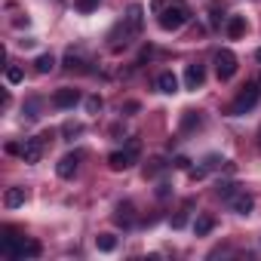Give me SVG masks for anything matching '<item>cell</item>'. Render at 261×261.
Segmentation results:
<instances>
[{
  "instance_id": "obj_29",
  "label": "cell",
  "mask_w": 261,
  "mask_h": 261,
  "mask_svg": "<svg viewBox=\"0 0 261 261\" xmlns=\"http://www.w3.org/2000/svg\"><path fill=\"white\" fill-rule=\"evenodd\" d=\"M255 59H258V62H261V49H255Z\"/></svg>"
},
{
  "instance_id": "obj_17",
  "label": "cell",
  "mask_w": 261,
  "mask_h": 261,
  "mask_svg": "<svg viewBox=\"0 0 261 261\" xmlns=\"http://www.w3.org/2000/svg\"><path fill=\"white\" fill-rule=\"evenodd\" d=\"M95 249L98 252H114L117 249V237L114 233H98L95 237Z\"/></svg>"
},
{
  "instance_id": "obj_7",
  "label": "cell",
  "mask_w": 261,
  "mask_h": 261,
  "mask_svg": "<svg viewBox=\"0 0 261 261\" xmlns=\"http://www.w3.org/2000/svg\"><path fill=\"white\" fill-rule=\"evenodd\" d=\"M80 160H83V154H80V151H71V154H65V157L59 160V166H56L59 178H74V172H77Z\"/></svg>"
},
{
  "instance_id": "obj_8",
  "label": "cell",
  "mask_w": 261,
  "mask_h": 261,
  "mask_svg": "<svg viewBox=\"0 0 261 261\" xmlns=\"http://www.w3.org/2000/svg\"><path fill=\"white\" fill-rule=\"evenodd\" d=\"M227 203H230V209H233L237 215H249V212L255 209V197H252L249 191H237Z\"/></svg>"
},
{
  "instance_id": "obj_19",
  "label": "cell",
  "mask_w": 261,
  "mask_h": 261,
  "mask_svg": "<svg viewBox=\"0 0 261 261\" xmlns=\"http://www.w3.org/2000/svg\"><path fill=\"white\" fill-rule=\"evenodd\" d=\"M203 120H200V114L197 111H185V117H181V129L188 133V129H194V126H200Z\"/></svg>"
},
{
  "instance_id": "obj_18",
  "label": "cell",
  "mask_w": 261,
  "mask_h": 261,
  "mask_svg": "<svg viewBox=\"0 0 261 261\" xmlns=\"http://www.w3.org/2000/svg\"><path fill=\"white\" fill-rule=\"evenodd\" d=\"M34 65H37V71H40V74H49V71L56 68V59H53V53H43V56H37V62H34Z\"/></svg>"
},
{
  "instance_id": "obj_13",
  "label": "cell",
  "mask_w": 261,
  "mask_h": 261,
  "mask_svg": "<svg viewBox=\"0 0 261 261\" xmlns=\"http://www.w3.org/2000/svg\"><path fill=\"white\" fill-rule=\"evenodd\" d=\"M157 89L166 92V95H175V92H178V77H175L172 71H163V74L157 77Z\"/></svg>"
},
{
  "instance_id": "obj_21",
  "label": "cell",
  "mask_w": 261,
  "mask_h": 261,
  "mask_svg": "<svg viewBox=\"0 0 261 261\" xmlns=\"http://www.w3.org/2000/svg\"><path fill=\"white\" fill-rule=\"evenodd\" d=\"M237 191H240V188H237V185H230V181H218V188H215V194H218L221 200H230Z\"/></svg>"
},
{
  "instance_id": "obj_24",
  "label": "cell",
  "mask_w": 261,
  "mask_h": 261,
  "mask_svg": "<svg viewBox=\"0 0 261 261\" xmlns=\"http://www.w3.org/2000/svg\"><path fill=\"white\" fill-rule=\"evenodd\" d=\"M65 68H68V71H83V62H80L77 56H65Z\"/></svg>"
},
{
  "instance_id": "obj_15",
  "label": "cell",
  "mask_w": 261,
  "mask_h": 261,
  "mask_svg": "<svg viewBox=\"0 0 261 261\" xmlns=\"http://www.w3.org/2000/svg\"><path fill=\"white\" fill-rule=\"evenodd\" d=\"M246 34V19L243 16H230V22H227V37L230 40H240Z\"/></svg>"
},
{
  "instance_id": "obj_10",
  "label": "cell",
  "mask_w": 261,
  "mask_h": 261,
  "mask_svg": "<svg viewBox=\"0 0 261 261\" xmlns=\"http://www.w3.org/2000/svg\"><path fill=\"white\" fill-rule=\"evenodd\" d=\"M77 101H80V92H77V89H71V86H65V89H59V92L53 95V105H56V108H62V111L74 108Z\"/></svg>"
},
{
  "instance_id": "obj_28",
  "label": "cell",
  "mask_w": 261,
  "mask_h": 261,
  "mask_svg": "<svg viewBox=\"0 0 261 261\" xmlns=\"http://www.w3.org/2000/svg\"><path fill=\"white\" fill-rule=\"evenodd\" d=\"M62 133H65V136H77V133H80V126H77V123H68Z\"/></svg>"
},
{
  "instance_id": "obj_6",
  "label": "cell",
  "mask_w": 261,
  "mask_h": 261,
  "mask_svg": "<svg viewBox=\"0 0 261 261\" xmlns=\"http://www.w3.org/2000/svg\"><path fill=\"white\" fill-rule=\"evenodd\" d=\"M46 139H49V136H40V139H28V142L22 145V160H25V163H37V160L43 157Z\"/></svg>"
},
{
  "instance_id": "obj_11",
  "label": "cell",
  "mask_w": 261,
  "mask_h": 261,
  "mask_svg": "<svg viewBox=\"0 0 261 261\" xmlns=\"http://www.w3.org/2000/svg\"><path fill=\"white\" fill-rule=\"evenodd\" d=\"M25 200H28V191L25 188H10L4 194V206L7 209H19V206H25Z\"/></svg>"
},
{
  "instance_id": "obj_20",
  "label": "cell",
  "mask_w": 261,
  "mask_h": 261,
  "mask_svg": "<svg viewBox=\"0 0 261 261\" xmlns=\"http://www.w3.org/2000/svg\"><path fill=\"white\" fill-rule=\"evenodd\" d=\"M22 80H25V71H22L19 65H10V68H7V83L16 86V83H22Z\"/></svg>"
},
{
  "instance_id": "obj_4",
  "label": "cell",
  "mask_w": 261,
  "mask_h": 261,
  "mask_svg": "<svg viewBox=\"0 0 261 261\" xmlns=\"http://www.w3.org/2000/svg\"><path fill=\"white\" fill-rule=\"evenodd\" d=\"M25 252H28V237H19V233L7 230V237L0 240V255L13 258V261H22V258H28Z\"/></svg>"
},
{
  "instance_id": "obj_23",
  "label": "cell",
  "mask_w": 261,
  "mask_h": 261,
  "mask_svg": "<svg viewBox=\"0 0 261 261\" xmlns=\"http://www.w3.org/2000/svg\"><path fill=\"white\" fill-rule=\"evenodd\" d=\"M188 209H191V203H185V209L172 218V227H185V224H188Z\"/></svg>"
},
{
  "instance_id": "obj_27",
  "label": "cell",
  "mask_w": 261,
  "mask_h": 261,
  "mask_svg": "<svg viewBox=\"0 0 261 261\" xmlns=\"http://www.w3.org/2000/svg\"><path fill=\"white\" fill-rule=\"evenodd\" d=\"M172 166H175V169H191V160H188V157H175Z\"/></svg>"
},
{
  "instance_id": "obj_16",
  "label": "cell",
  "mask_w": 261,
  "mask_h": 261,
  "mask_svg": "<svg viewBox=\"0 0 261 261\" xmlns=\"http://www.w3.org/2000/svg\"><path fill=\"white\" fill-rule=\"evenodd\" d=\"M212 227H215V218H212V215H197V221H194V233H197V237L212 233Z\"/></svg>"
},
{
  "instance_id": "obj_2",
  "label": "cell",
  "mask_w": 261,
  "mask_h": 261,
  "mask_svg": "<svg viewBox=\"0 0 261 261\" xmlns=\"http://www.w3.org/2000/svg\"><path fill=\"white\" fill-rule=\"evenodd\" d=\"M258 98H261V86H258V83H246V86L240 89V95L230 101L227 114H230V117H243L246 111H252V108L258 105Z\"/></svg>"
},
{
  "instance_id": "obj_22",
  "label": "cell",
  "mask_w": 261,
  "mask_h": 261,
  "mask_svg": "<svg viewBox=\"0 0 261 261\" xmlns=\"http://www.w3.org/2000/svg\"><path fill=\"white\" fill-rule=\"evenodd\" d=\"M163 169H166V163H163V160L157 157V160H151V163L145 166V178H154V175H160Z\"/></svg>"
},
{
  "instance_id": "obj_12",
  "label": "cell",
  "mask_w": 261,
  "mask_h": 261,
  "mask_svg": "<svg viewBox=\"0 0 261 261\" xmlns=\"http://www.w3.org/2000/svg\"><path fill=\"white\" fill-rule=\"evenodd\" d=\"M114 221H117V224H123V227H133V224H136V209H133V203H120V206H117Z\"/></svg>"
},
{
  "instance_id": "obj_25",
  "label": "cell",
  "mask_w": 261,
  "mask_h": 261,
  "mask_svg": "<svg viewBox=\"0 0 261 261\" xmlns=\"http://www.w3.org/2000/svg\"><path fill=\"white\" fill-rule=\"evenodd\" d=\"M86 111H89V114H98V111H101V98H98V95H89V98H86Z\"/></svg>"
},
{
  "instance_id": "obj_9",
  "label": "cell",
  "mask_w": 261,
  "mask_h": 261,
  "mask_svg": "<svg viewBox=\"0 0 261 261\" xmlns=\"http://www.w3.org/2000/svg\"><path fill=\"white\" fill-rule=\"evenodd\" d=\"M203 80H206V68H203L200 62H191V65L185 68V86H188V89H200Z\"/></svg>"
},
{
  "instance_id": "obj_5",
  "label": "cell",
  "mask_w": 261,
  "mask_h": 261,
  "mask_svg": "<svg viewBox=\"0 0 261 261\" xmlns=\"http://www.w3.org/2000/svg\"><path fill=\"white\" fill-rule=\"evenodd\" d=\"M215 74H218V80H230L237 74V56L230 49H218L215 53Z\"/></svg>"
},
{
  "instance_id": "obj_14",
  "label": "cell",
  "mask_w": 261,
  "mask_h": 261,
  "mask_svg": "<svg viewBox=\"0 0 261 261\" xmlns=\"http://www.w3.org/2000/svg\"><path fill=\"white\" fill-rule=\"evenodd\" d=\"M142 4H133V7H129V16H126V22H129V31H133V34H139L142 31Z\"/></svg>"
},
{
  "instance_id": "obj_1",
  "label": "cell",
  "mask_w": 261,
  "mask_h": 261,
  "mask_svg": "<svg viewBox=\"0 0 261 261\" xmlns=\"http://www.w3.org/2000/svg\"><path fill=\"white\" fill-rule=\"evenodd\" d=\"M157 22H160L163 31H178L191 22V10H188L185 0H169L166 7L157 10Z\"/></svg>"
},
{
  "instance_id": "obj_26",
  "label": "cell",
  "mask_w": 261,
  "mask_h": 261,
  "mask_svg": "<svg viewBox=\"0 0 261 261\" xmlns=\"http://www.w3.org/2000/svg\"><path fill=\"white\" fill-rule=\"evenodd\" d=\"M98 7V0H77V10L80 13H89V10H95Z\"/></svg>"
},
{
  "instance_id": "obj_3",
  "label": "cell",
  "mask_w": 261,
  "mask_h": 261,
  "mask_svg": "<svg viewBox=\"0 0 261 261\" xmlns=\"http://www.w3.org/2000/svg\"><path fill=\"white\" fill-rule=\"evenodd\" d=\"M139 154H142V145H139V139H133L123 151H114V154L108 157V166H111L114 172H123V169H129V166L139 160Z\"/></svg>"
}]
</instances>
